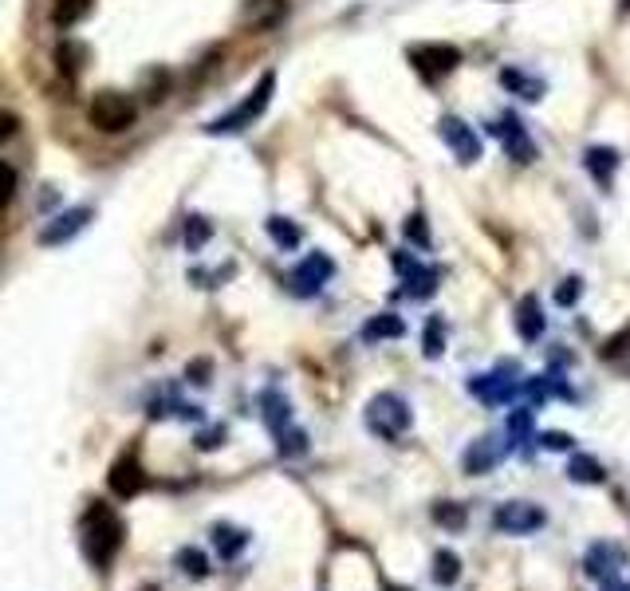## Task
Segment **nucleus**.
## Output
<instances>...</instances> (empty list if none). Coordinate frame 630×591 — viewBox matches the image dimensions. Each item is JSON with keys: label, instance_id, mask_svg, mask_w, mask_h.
<instances>
[{"label": "nucleus", "instance_id": "nucleus-29", "mask_svg": "<svg viewBox=\"0 0 630 591\" xmlns=\"http://www.w3.org/2000/svg\"><path fill=\"white\" fill-rule=\"evenodd\" d=\"M579 292H583V280H579V276H567L564 284L556 288V304H560V308H571V304L579 300Z\"/></svg>", "mask_w": 630, "mask_h": 591}, {"label": "nucleus", "instance_id": "nucleus-21", "mask_svg": "<svg viewBox=\"0 0 630 591\" xmlns=\"http://www.w3.org/2000/svg\"><path fill=\"white\" fill-rule=\"evenodd\" d=\"M268 237H272L280 249H296V245H300V225H292L288 217H268Z\"/></svg>", "mask_w": 630, "mask_h": 591}, {"label": "nucleus", "instance_id": "nucleus-35", "mask_svg": "<svg viewBox=\"0 0 630 591\" xmlns=\"http://www.w3.org/2000/svg\"><path fill=\"white\" fill-rule=\"evenodd\" d=\"M603 591H630V588H627V584H615V580H611V584H607Z\"/></svg>", "mask_w": 630, "mask_h": 591}, {"label": "nucleus", "instance_id": "nucleus-22", "mask_svg": "<svg viewBox=\"0 0 630 591\" xmlns=\"http://www.w3.org/2000/svg\"><path fill=\"white\" fill-rule=\"evenodd\" d=\"M567 473H571V481H579V485H599L603 481V465L595 458H571V465H567Z\"/></svg>", "mask_w": 630, "mask_h": 591}, {"label": "nucleus", "instance_id": "nucleus-28", "mask_svg": "<svg viewBox=\"0 0 630 591\" xmlns=\"http://www.w3.org/2000/svg\"><path fill=\"white\" fill-rule=\"evenodd\" d=\"M441 351H445V328H441V320H430L426 324V355L438 359Z\"/></svg>", "mask_w": 630, "mask_h": 591}, {"label": "nucleus", "instance_id": "nucleus-3", "mask_svg": "<svg viewBox=\"0 0 630 591\" xmlns=\"http://www.w3.org/2000/svg\"><path fill=\"white\" fill-rule=\"evenodd\" d=\"M134 119H138V107L123 91H99L91 103V123L107 134H123L126 127H134Z\"/></svg>", "mask_w": 630, "mask_h": 591}, {"label": "nucleus", "instance_id": "nucleus-32", "mask_svg": "<svg viewBox=\"0 0 630 591\" xmlns=\"http://www.w3.org/2000/svg\"><path fill=\"white\" fill-rule=\"evenodd\" d=\"M406 233H410L418 245H430V233H426V225H422V213H414V217L406 221Z\"/></svg>", "mask_w": 630, "mask_h": 591}, {"label": "nucleus", "instance_id": "nucleus-8", "mask_svg": "<svg viewBox=\"0 0 630 591\" xmlns=\"http://www.w3.org/2000/svg\"><path fill=\"white\" fill-rule=\"evenodd\" d=\"M493 525L501 528V532H508V536H524V532H536V528H544V513H540L536 505H524V501H516V505H504V509H497Z\"/></svg>", "mask_w": 630, "mask_h": 591}, {"label": "nucleus", "instance_id": "nucleus-16", "mask_svg": "<svg viewBox=\"0 0 630 591\" xmlns=\"http://www.w3.org/2000/svg\"><path fill=\"white\" fill-rule=\"evenodd\" d=\"M516 331H520L524 339H540V335H544V316H540V304H536V296H524V300H520V312H516Z\"/></svg>", "mask_w": 630, "mask_h": 591}, {"label": "nucleus", "instance_id": "nucleus-27", "mask_svg": "<svg viewBox=\"0 0 630 591\" xmlns=\"http://www.w3.org/2000/svg\"><path fill=\"white\" fill-rule=\"evenodd\" d=\"M434 564H438V572H434V576H438V584H453V580L461 576V560H457L453 552H438V560H434Z\"/></svg>", "mask_w": 630, "mask_h": 591}, {"label": "nucleus", "instance_id": "nucleus-12", "mask_svg": "<svg viewBox=\"0 0 630 591\" xmlns=\"http://www.w3.org/2000/svg\"><path fill=\"white\" fill-rule=\"evenodd\" d=\"M414 64L418 71H426V75H445V71H453V67L461 64V52L457 48H449V44H430V48H418L414 52Z\"/></svg>", "mask_w": 630, "mask_h": 591}, {"label": "nucleus", "instance_id": "nucleus-9", "mask_svg": "<svg viewBox=\"0 0 630 591\" xmlns=\"http://www.w3.org/2000/svg\"><path fill=\"white\" fill-rule=\"evenodd\" d=\"M489 131L504 142V150L512 154V162H536V146H532V138L524 134V127L516 123V115H504L501 127H489Z\"/></svg>", "mask_w": 630, "mask_h": 591}, {"label": "nucleus", "instance_id": "nucleus-19", "mask_svg": "<svg viewBox=\"0 0 630 591\" xmlns=\"http://www.w3.org/2000/svg\"><path fill=\"white\" fill-rule=\"evenodd\" d=\"M264 418H268V426H272V434H284L288 430V418H292V410H288V402L280 398V394H264Z\"/></svg>", "mask_w": 630, "mask_h": 591}, {"label": "nucleus", "instance_id": "nucleus-13", "mask_svg": "<svg viewBox=\"0 0 630 591\" xmlns=\"http://www.w3.org/2000/svg\"><path fill=\"white\" fill-rule=\"evenodd\" d=\"M583 166H587V174H591L599 186H611V174L619 170V154H615L611 146H591V150L583 154Z\"/></svg>", "mask_w": 630, "mask_h": 591}, {"label": "nucleus", "instance_id": "nucleus-24", "mask_svg": "<svg viewBox=\"0 0 630 591\" xmlns=\"http://www.w3.org/2000/svg\"><path fill=\"white\" fill-rule=\"evenodd\" d=\"M209 237H213L209 221H205V217H189V221H186V249H189V253H197V249H201Z\"/></svg>", "mask_w": 630, "mask_h": 591}, {"label": "nucleus", "instance_id": "nucleus-26", "mask_svg": "<svg viewBox=\"0 0 630 591\" xmlns=\"http://www.w3.org/2000/svg\"><path fill=\"white\" fill-rule=\"evenodd\" d=\"M241 544H245V532H237V528H217V548H221V556L229 560V556H237L241 552Z\"/></svg>", "mask_w": 630, "mask_h": 591}, {"label": "nucleus", "instance_id": "nucleus-33", "mask_svg": "<svg viewBox=\"0 0 630 591\" xmlns=\"http://www.w3.org/2000/svg\"><path fill=\"white\" fill-rule=\"evenodd\" d=\"M540 442H544V450H571V434H564V430H552Z\"/></svg>", "mask_w": 630, "mask_h": 591}, {"label": "nucleus", "instance_id": "nucleus-25", "mask_svg": "<svg viewBox=\"0 0 630 591\" xmlns=\"http://www.w3.org/2000/svg\"><path fill=\"white\" fill-rule=\"evenodd\" d=\"M178 564H182V572L193 576V580H205V572H209V560H205L197 548H182V552H178Z\"/></svg>", "mask_w": 630, "mask_h": 591}, {"label": "nucleus", "instance_id": "nucleus-17", "mask_svg": "<svg viewBox=\"0 0 630 591\" xmlns=\"http://www.w3.org/2000/svg\"><path fill=\"white\" fill-rule=\"evenodd\" d=\"M501 83L508 87V91H516V95H524V99H540L544 95V83L536 79V75H524V71H516V67H508V71H501Z\"/></svg>", "mask_w": 630, "mask_h": 591}, {"label": "nucleus", "instance_id": "nucleus-5", "mask_svg": "<svg viewBox=\"0 0 630 591\" xmlns=\"http://www.w3.org/2000/svg\"><path fill=\"white\" fill-rule=\"evenodd\" d=\"M331 272H335L331 257H323V253L304 257V261L292 268V292H296V296H315V292L331 280Z\"/></svg>", "mask_w": 630, "mask_h": 591}, {"label": "nucleus", "instance_id": "nucleus-14", "mask_svg": "<svg viewBox=\"0 0 630 591\" xmlns=\"http://www.w3.org/2000/svg\"><path fill=\"white\" fill-rule=\"evenodd\" d=\"M501 458H504L501 442H497V438H481V442H473V446L465 450V469H469V473H489Z\"/></svg>", "mask_w": 630, "mask_h": 591}, {"label": "nucleus", "instance_id": "nucleus-4", "mask_svg": "<svg viewBox=\"0 0 630 591\" xmlns=\"http://www.w3.org/2000/svg\"><path fill=\"white\" fill-rule=\"evenodd\" d=\"M367 426L378 438H398V434L410 430V406L398 394H378L367 406Z\"/></svg>", "mask_w": 630, "mask_h": 591}, {"label": "nucleus", "instance_id": "nucleus-23", "mask_svg": "<svg viewBox=\"0 0 630 591\" xmlns=\"http://www.w3.org/2000/svg\"><path fill=\"white\" fill-rule=\"evenodd\" d=\"M607 560H623V552L611 548V544L591 548V556H587V576H603V572H607Z\"/></svg>", "mask_w": 630, "mask_h": 591}, {"label": "nucleus", "instance_id": "nucleus-1", "mask_svg": "<svg viewBox=\"0 0 630 591\" xmlns=\"http://www.w3.org/2000/svg\"><path fill=\"white\" fill-rule=\"evenodd\" d=\"M272 91H276V75H272V71H264V75H260V83H256V87L249 91V99H245V103H237L233 111H225L221 119H213L205 131H209V134L249 131L252 123H256V119L268 111V103H272Z\"/></svg>", "mask_w": 630, "mask_h": 591}, {"label": "nucleus", "instance_id": "nucleus-20", "mask_svg": "<svg viewBox=\"0 0 630 591\" xmlns=\"http://www.w3.org/2000/svg\"><path fill=\"white\" fill-rule=\"evenodd\" d=\"M87 12H91V0H56L52 20H56L60 28H71V24H79Z\"/></svg>", "mask_w": 630, "mask_h": 591}, {"label": "nucleus", "instance_id": "nucleus-2", "mask_svg": "<svg viewBox=\"0 0 630 591\" xmlns=\"http://www.w3.org/2000/svg\"><path fill=\"white\" fill-rule=\"evenodd\" d=\"M119 544H123V521L115 513H107V509H95L87 517V528H83V552H87V560L103 568L119 552Z\"/></svg>", "mask_w": 630, "mask_h": 591}, {"label": "nucleus", "instance_id": "nucleus-11", "mask_svg": "<svg viewBox=\"0 0 630 591\" xmlns=\"http://www.w3.org/2000/svg\"><path fill=\"white\" fill-rule=\"evenodd\" d=\"M394 268L402 272V280H406V292H410V296H430V292L438 288V272H430L426 264L410 261L406 253H394Z\"/></svg>", "mask_w": 630, "mask_h": 591}, {"label": "nucleus", "instance_id": "nucleus-7", "mask_svg": "<svg viewBox=\"0 0 630 591\" xmlns=\"http://www.w3.org/2000/svg\"><path fill=\"white\" fill-rule=\"evenodd\" d=\"M87 221H91V209H87V205H75V209L60 213L56 221H48V225L40 229V241H44V245H67L71 237H79V233L87 229Z\"/></svg>", "mask_w": 630, "mask_h": 591}, {"label": "nucleus", "instance_id": "nucleus-30", "mask_svg": "<svg viewBox=\"0 0 630 591\" xmlns=\"http://www.w3.org/2000/svg\"><path fill=\"white\" fill-rule=\"evenodd\" d=\"M12 197H16V170H12L8 162H0V209H4Z\"/></svg>", "mask_w": 630, "mask_h": 591}, {"label": "nucleus", "instance_id": "nucleus-6", "mask_svg": "<svg viewBox=\"0 0 630 591\" xmlns=\"http://www.w3.org/2000/svg\"><path fill=\"white\" fill-rule=\"evenodd\" d=\"M441 138L449 142V150L457 154V162H477L481 158V142H477V134H473V127L465 119L445 115L441 119Z\"/></svg>", "mask_w": 630, "mask_h": 591}, {"label": "nucleus", "instance_id": "nucleus-34", "mask_svg": "<svg viewBox=\"0 0 630 591\" xmlns=\"http://www.w3.org/2000/svg\"><path fill=\"white\" fill-rule=\"evenodd\" d=\"M16 134V115H8V111H0V142H8Z\"/></svg>", "mask_w": 630, "mask_h": 591}, {"label": "nucleus", "instance_id": "nucleus-10", "mask_svg": "<svg viewBox=\"0 0 630 591\" xmlns=\"http://www.w3.org/2000/svg\"><path fill=\"white\" fill-rule=\"evenodd\" d=\"M107 485H111L115 497H134V493L146 489V473H142V465H138L134 458H119L115 465H111Z\"/></svg>", "mask_w": 630, "mask_h": 591}, {"label": "nucleus", "instance_id": "nucleus-31", "mask_svg": "<svg viewBox=\"0 0 630 591\" xmlns=\"http://www.w3.org/2000/svg\"><path fill=\"white\" fill-rule=\"evenodd\" d=\"M434 517H438L441 525H465V509H453L449 501L434 505Z\"/></svg>", "mask_w": 630, "mask_h": 591}, {"label": "nucleus", "instance_id": "nucleus-15", "mask_svg": "<svg viewBox=\"0 0 630 591\" xmlns=\"http://www.w3.org/2000/svg\"><path fill=\"white\" fill-rule=\"evenodd\" d=\"M508 375H512V371H497V375H477V379H473V391L481 394L485 402H508V398L516 394V387H520V383H516V379H508Z\"/></svg>", "mask_w": 630, "mask_h": 591}, {"label": "nucleus", "instance_id": "nucleus-18", "mask_svg": "<svg viewBox=\"0 0 630 591\" xmlns=\"http://www.w3.org/2000/svg\"><path fill=\"white\" fill-rule=\"evenodd\" d=\"M406 331V324L394 316V312H382V316H375L367 328H363V339L367 343H378V339H398Z\"/></svg>", "mask_w": 630, "mask_h": 591}, {"label": "nucleus", "instance_id": "nucleus-36", "mask_svg": "<svg viewBox=\"0 0 630 591\" xmlns=\"http://www.w3.org/2000/svg\"><path fill=\"white\" fill-rule=\"evenodd\" d=\"M623 8H627V12H630V0H623Z\"/></svg>", "mask_w": 630, "mask_h": 591}]
</instances>
